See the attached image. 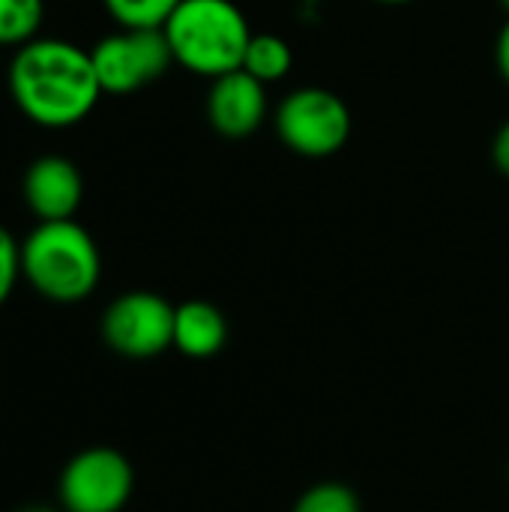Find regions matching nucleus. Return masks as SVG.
<instances>
[{
    "label": "nucleus",
    "instance_id": "f257e3e1",
    "mask_svg": "<svg viewBox=\"0 0 509 512\" xmlns=\"http://www.w3.org/2000/svg\"><path fill=\"white\" fill-rule=\"evenodd\" d=\"M9 93L36 126L66 129L93 111L102 87L90 51L66 39H30L9 63Z\"/></svg>",
    "mask_w": 509,
    "mask_h": 512
},
{
    "label": "nucleus",
    "instance_id": "f03ea898",
    "mask_svg": "<svg viewBox=\"0 0 509 512\" xmlns=\"http://www.w3.org/2000/svg\"><path fill=\"white\" fill-rule=\"evenodd\" d=\"M21 276L51 303L87 300L102 276L96 240L75 219L39 222L21 240Z\"/></svg>",
    "mask_w": 509,
    "mask_h": 512
},
{
    "label": "nucleus",
    "instance_id": "7ed1b4c3",
    "mask_svg": "<svg viewBox=\"0 0 509 512\" xmlns=\"http://www.w3.org/2000/svg\"><path fill=\"white\" fill-rule=\"evenodd\" d=\"M162 30L174 63L210 81L243 69L252 39L249 21L234 0H183Z\"/></svg>",
    "mask_w": 509,
    "mask_h": 512
},
{
    "label": "nucleus",
    "instance_id": "20e7f679",
    "mask_svg": "<svg viewBox=\"0 0 509 512\" xmlns=\"http://www.w3.org/2000/svg\"><path fill=\"white\" fill-rule=\"evenodd\" d=\"M273 126L291 153L324 159L345 147L351 135V111L333 90L297 87L279 102Z\"/></svg>",
    "mask_w": 509,
    "mask_h": 512
},
{
    "label": "nucleus",
    "instance_id": "39448f33",
    "mask_svg": "<svg viewBox=\"0 0 509 512\" xmlns=\"http://www.w3.org/2000/svg\"><path fill=\"white\" fill-rule=\"evenodd\" d=\"M102 93L126 96L159 81L174 63L162 27H120L90 48Z\"/></svg>",
    "mask_w": 509,
    "mask_h": 512
},
{
    "label": "nucleus",
    "instance_id": "423d86ee",
    "mask_svg": "<svg viewBox=\"0 0 509 512\" xmlns=\"http://www.w3.org/2000/svg\"><path fill=\"white\" fill-rule=\"evenodd\" d=\"M174 309L153 291H126L105 306L99 336L117 357L153 360L174 348Z\"/></svg>",
    "mask_w": 509,
    "mask_h": 512
},
{
    "label": "nucleus",
    "instance_id": "0eeeda50",
    "mask_svg": "<svg viewBox=\"0 0 509 512\" xmlns=\"http://www.w3.org/2000/svg\"><path fill=\"white\" fill-rule=\"evenodd\" d=\"M135 492V468L114 447L75 453L57 480L63 512H123Z\"/></svg>",
    "mask_w": 509,
    "mask_h": 512
},
{
    "label": "nucleus",
    "instance_id": "6e6552de",
    "mask_svg": "<svg viewBox=\"0 0 509 512\" xmlns=\"http://www.w3.org/2000/svg\"><path fill=\"white\" fill-rule=\"evenodd\" d=\"M267 84L252 78L246 69L213 78L207 93V120L225 138H249L267 117Z\"/></svg>",
    "mask_w": 509,
    "mask_h": 512
},
{
    "label": "nucleus",
    "instance_id": "1a4fd4ad",
    "mask_svg": "<svg viewBox=\"0 0 509 512\" xmlns=\"http://www.w3.org/2000/svg\"><path fill=\"white\" fill-rule=\"evenodd\" d=\"M84 198V180L66 156H39L24 174V201L39 222L72 219Z\"/></svg>",
    "mask_w": 509,
    "mask_h": 512
},
{
    "label": "nucleus",
    "instance_id": "9d476101",
    "mask_svg": "<svg viewBox=\"0 0 509 512\" xmlns=\"http://www.w3.org/2000/svg\"><path fill=\"white\" fill-rule=\"evenodd\" d=\"M228 342V321L207 300H186L174 309V348L192 360L216 357Z\"/></svg>",
    "mask_w": 509,
    "mask_h": 512
},
{
    "label": "nucleus",
    "instance_id": "9b49d317",
    "mask_svg": "<svg viewBox=\"0 0 509 512\" xmlns=\"http://www.w3.org/2000/svg\"><path fill=\"white\" fill-rule=\"evenodd\" d=\"M294 66V54L291 45L276 36V33H252L246 57H243V69L258 78L261 84H273L282 81Z\"/></svg>",
    "mask_w": 509,
    "mask_h": 512
},
{
    "label": "nucleus",
    "instance_id": "f8f14e48",
    "mask_svg": "<svg viewBox=\"0 0 509 512\" xmlns=\"http://www.w3.org/2000/svg\"><path fill=\"white\" fill-rule=\"evenodd\" d=\"M42 0H0V45H27L42 24Z\"/></svg>",
    "mask_w": 509,
    "mask_h": 512
},
{
    "label": "nucleus",
    "instance_id": "ddd939ff",
    "mask_svg": "<svg viewBox=\"0 0 509 512\" xmlns=\"http://www.w3.org/2000/svg\"><path fill=\"white\" fill-rule=\"evenodd\" d=\"M183 0H105V9L120 27H165Z\"/></svg>",
    "mask_w": 509,
    "mask_h": 512
},
{
    "label": "nucleus",
    "instance_id": "4468645a",
    "mask_svg": "<svg viewBox=\"0 0 509 512\" xmlns=\"http://www.w3.org/2000/svg\"><path fill=\"white\" fill-rule=\"evenodd\" d=\"M291 512H363V504H360V495L351 486L327 480V483L309 486L297 498Z\"/></svg>",
    "mask_w": 509,
    "mask_h": 512
},
{
    "label": "nucleus",
    "instance_id": "2eb2a0df",
    "mask_svg": "<svg viewBox=\"0 0 509 512\" xmlns=\"http://www.w3.org/2000/svg\"><path fill=\"white\" fill-rule=\"evenodd\" d=\"M21 279V243L0 225V306L12 297L15 282Z\"/></svg>",
    "mask_w": 509,
    "mask_h": 512
},
{
    "label": "nucleus",
    "instance_id": "dca6fc26",
    "mask_svg": "<svg viewBox=\"0 0 509 512\" xmlns=\"http://www.w3.org/2000/svg\"><path fill=\"white\" fill-rule=\"evenodd\" d=\"M492 162L504 177H509V120L498 129V135L492 141Z\"/></svg>",
    "mask_w": 509,
    "mask_h": 512
},
{
    "label": "nucleus",
    "instance_id": "f3484780",
    "mask_svg": "<svg viewBox=\"0 0 509 512\" xmlns=\"http://www.w3.org/2000/svg\"><path fill=\"white\" fill-rule=\"evenodd\" d=\"M495 63H498L501 78L509 84V21L501 27V33H498V42H495Z\"/></svg>",
    "mask_w": 509,
    "mask_h": 512
},
{
    "label": "nucleus",
    "instance_id": "a211bd4d",
    "mask_svg": "<svg viewBox=\"0 0 509 512\" xmlns=\"http://www.w3.org/2000/svg\"><path fill=\"white\" fill-rule=\"evenodd\" d=\"M375 3H387V6H402V3H414V0H375Z\"/></svg>",
    "mask_w": 509,
    "mask_h": 512
},
{
    "label": "nucleus",
    "instance_id": "6ab92c4d",
    "mask_svg": "<svg viewBox=\"0 0 509 512\" xmlns=\"http://www.w3.org/2000/svg\"><path fill=\"white\" fill-rule=\"evenodd\" d=\"M21 512H60V510H54V507H27V510H21Z\"/></svg>",
    "mask_w": 509,
    "mask_h": 512
},
{
    "label": "nucleus",
    "instance_id": "aec40b11",
    "mask_svg": "<svg viewBox=\"0 0 509 512\" xmlns=\"http://www.w3.org/2000/svg\"><path fill=\"white\" fill-rule=\"evenodd\" d=\"M498 3H501V9L509 15V0H498Z\"/></svg>",
    "mask_w": 509,
    "mask_h": 512
}]
</instances>
